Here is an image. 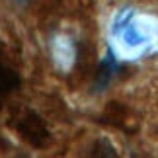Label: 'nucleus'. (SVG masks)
I'll use <instances>...</instances> for the list:
<instances>
[{
	"instance_id": "1",
	"label": "nucleus",
	"mask_w": 158,
	"mask_h": 158,
	"mask_svg": "<svg viewBox=\"0 0 158 158\" xmlns=\"http://www.w3.org/2000/svg\"><path fill=\"white\" fill-rule=\"evenodd\" d=\"M20 133L23 135V139H27V141L31 144H35V147H43L47 143V139H49L43 121H41L35 113H29L26 119H22Z\"/></svg>"
},
{
	"instance_id": "2",
	"label": "nucleus",
	"mask_w": 158,
	"mask_h": 158,
	"mask_svg": "<svg viewBox=\"0 0 158 158\" xmlns=\"http://www.w3.org/2000/svg\"><path fill=\"white\" fill-rule=\"evenodd\" d=\"M18 86H20V76L12 69L0 64V100L6 98L8 94H12Z\"/></svg>"
},
{
	"instance_id": "3",
	"label": "nucleus",
	"mask_w": 158,
	"mask_h": 158,
	"mask_svg": "<svg viewBox=\"0 0 158 158\" xmlns=\"http://www.w3.org/2000/svg\"><path fill=\"white\" fill-rule=\"evenodd\" d=\"M20 2H27V0H20Z\"/></svg>"
}]
</instances>
